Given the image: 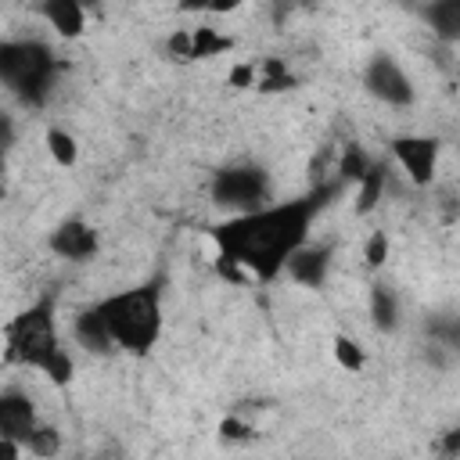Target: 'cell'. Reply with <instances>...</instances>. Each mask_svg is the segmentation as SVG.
<instances>
[{
  "mask_svg": "<svg viewBox=\"0 0 460 460\" xmlns=\"http://www.w3.org/2000/svg\"><path fill=\"white\" fill-rule=\"evenodd\" d=\"M402 305H399V295L392 284H374L370 288V323L381 331V334H392L399 327V316Z\"/></svg>",
  "mask_w": 460,
  "mask_h": 460,
  "instance_id": "cell-15",
  "label": "cell"
},
{
  "mask_svg": "<svg viewBox=\"0 0 460 460\" xmlns=\"http://www.w3.org/2000/svg\"><path fill=\"white\" fill-rule=\"evenodd\" d=\"M438 453H446V456H460V428H449L442 438H438V446H435Z\"/></svg>",
  "mask_w": 460,
  "mask_h": 460,
  "instance_id": "cell-20",
  "label": "cell"
},
{
  "mask_svg": "<svg viewBox=\"0 0 460 460\" xmlns=\"http://www.w3.org/2000/svg\"><path fill=\"white\" fill-rule=\"evenodd\" d=\"M208 198L226 216H244L273 201V176L259 162H230L219 165L208 180Z\"/></svg>",
  "mask_w": 460,
  "mask_h": 460,
  "instance_id": "cell-5",
  "label": "cell"
},
{
  "mask_svg": "<svg viewBox=\"0 0 460 460\" xmlns=\"http://www.w3.org/2000/svg\"><path fill=\"white\" fill-rule=\"evenodd\" d=\"M97 313L104 316V327L115 341L119 352L129 356H147L165 327V313H162V284L147 280L126 291H115L101 302H93Z\"/></svg>",
  "mask_w": 460,
  "mask_h": 460,
  "instance_id": "cell-3",
  "label": "cell"
},
{
  "mask_svg": "<svg viewBox=\"0 0 460 460\" xmlns=\"http://www.w3.org/2000/svg\"><path fill=\"white\" fill-rule=\"evenodd\" d=\"M68 334H72V341H75L86 356H115V352H119L115 341H111V334H108V327H104V316L97 313V305L79 309V313L72 316Z\"/></svg>",
  "mask_w": 460,
  "mask_h": 460,
  "instance_id": "cell-12",
  "label": "cell"
},
{
  "mask_svg": "<svg viewBox=\"0 0 460 460\" xmlns=\"http://www.w3.org/2000/svg\"><path fill=\"white\" fill-rule=\"evenodd\" d=\"M417 14L438 43H446V47L460 43V0H424Z\"/></svg>",
  "mask_w": 460,
  "mask_h": 460,
  "instance_id": "cell-13",
  "label": "cell"
},
{
  "mask_svg": "<svg viewBox=\"0 0 460 460\" xmlns=\"http://www.w3.org/2000/svg\"><path fill=\"white\" fill-rule=\"evenodd\" d=\"M47 244H50V252L58 255V259H65V262H90L97 252H101V237H97V230L86 223V219H61L54 230H50V237H47Z\"/></svg>",
  "mask_w": 460,
  "mask_h": 460,
  "instance_id": "cell-9",
  "label": "cell"
},
{
  "mask_svg": "<svg viewBox=\"0 0 460 460\" xmlns=\"http://www.w3.org/2000/svg\"><path fill=\"white\" fill-rule=\"evenodd\" d=\"M40 14L65 40L86 29V0H40Z\"/></svg>",
  "mask_w": 460,
  "mask_h": 460,
  "instance_id": "cell-14",
  "label": "cell"
},
{
  "mask_svg": "<svg viewBox=\"0 0 460 460\" xmlns=\"http://www.w3.org/2000/svg\"><path fill=\"white\" fill-rule=\"evenodd\" d=\"M385 252H388L385 234H374V237L367 241V262H370V266H381V262H385Z\"/></svg>",
  "mask_w": 460,
  "mask_h": 460,
  "instance_id": "cell-19",
  "label": "cell"
},
{
  "mask_svg": "<svg viewBox=\"0 0 460 460\" xmlns=\"http://www.w3.org/2000/svg\"><path fill=\"white\" fill-rule=\"evenodd\" d=\"M438 155H442L438 137L402 133V137H395V140H392V158L399 162V169L406 172V180H410L413 187H428V183L435 180Z\"/></svg>",
  "mask_w": 460,
  "mask_h": 460,
  "instance_id": "cell-8",
  "label": "cell"
},
{
  "mask_svg": "<svg viewBox=\"0 0 460 460\" xmlns=\"http://www.w3.org/2000/svg\"><path fill=\"white\" fill-rule=\"evenodd\" d=\"M61 61L43 40H4L0 43V83L22 108H43L58 90Z\"/></svg>",
  "mask_w": 460,
  "mask_h": 460,
  "instance_id": "cell-4",
  "label": "cell"
},
{
  "mask_svg": "<svg viewBox=\"0 0 460 460\" xmlns=\"http://www.w3.org/2000/svg\"><path fill=\"white\" fill-rule=\"evenodd\" d=\"M47 147H50L54 162H61V165H72V162H75V155H79L75 140H72L65 129H50V133H47Z\"/></svg>",
  "mask_w": 460,
  "mask_h": 460,
  "instance_id": "cell-16",
  "label": "cell"
},
{
  "mask_svg": "<svg viewBox=\"0 0 460 460\" xmlns=\"http://www.w3.org/2000/svg\"><path fill=\"white\" fill-rule=\"evenodd\" d=\"M420 352L428 367H453L460 359V313L456 309H431L420 320Z\"/></svg>",
  "mask_w": 460,
  "mask_h": 460,
  "instance_id": "cell-7",
  "label": "cell"
},
{
  "mask_svg": "<svg viewBox=\"0 0 460 460\" xmlns=\"http://www.w3.org/2000/svg\"><path fill=\"white\" fill-rule=\"evenodd\" d=\"M334 266V244L331 241H305L284 266V273L302 288H323Z\"/></svg>",
  "mask_w": 460,
  "mask_h": 460,
  "instance_id": "cell-11",
  "label": "cell"
},
{
  "mask_svg": "<svg viewBox=\"0 0 460 460\" xmlns=\"http://www.w3.org/2000/svg\"><path fill=\"white\" fill-rule=\"evenodd\" d=\"M7 359L11 363H22V367H32L40 370L43 377H50L54 385H68L75 367H72V356L68 349L61 345V331H58V305L54 298H40L32 302L29 309H22L7 331Z\"/></svg>",
  "mask_w": 460,
  "mask_h": 460,
  "instance_id": "cell-2",
  "label": "cell"
},
{
  "mask_svg": "<svg viewBox=\"0 0 460 460\" xmlns=\"http://www.w3.org/2000/svg\"><path fill=\"white\" fill-rule=\"evenodd\" d=\"M359 83H363V90H367L377 104L395 108V111H402V108H410V104L417 101V83H413V75H410L406 65L395 61L388 50H374V54L363 61Z\"/></svg>",
  "mask_w": 460,
  "mask_h": 460,
  "instance_id": "cell-6",
  "label": "cell"
},
{
  "mask_svg": "<svg viewBox=\"0 0 460 460\" xmlns=\"http://www.w3.org/2000/svg\"><path fill=\"white\" fill-rule=\"evenodd\" d=\"M180 7L190 14H234L237 7H244V0H183Z\"/></svg>",
  "mask_w": 460,
  "mask_h": 460,
  "instance_id": "cell-17",
  "label": "cell"
},
{
  "mask_svg": "<svg viewBox=\"0 0 460 460\" xmlns=\"http://www.w3.org/2000/svg\"><path fill=\"white\" fill-rule=\"evenodd\" d=\"M40 428V417H36V406L29 399V392H22L18 385H7L0 392V438H11L25 449L29 435Z\"/></svg>",
  "mask_w": 460,
  "mask_h": 460,
  "instance_id": "cell-10",
  "label": "cell"
},
{
  "mask_svg": "<svg viewBox=\"0 0 460 460\" xmlns=\"http://www.w3.org/2000/svg\"><path fill=\"white\" fill-rule=\"evenodd\" d=\"M341 183L345 180L316 183L313 190H305L291 201H270L255 212L230 216L212 234L219 244V259H226L230 266H244L259 280H277L284 273L288 259L309 241L313 223L338 198Z\"/></svg>",
  "mask_w": 460,
  "mask_h": 460,
  "instance_id": "cell-1",
  "label": "cell"
},
{
  "mask_svg": "<svg viewBox=\"0 0 460 460\" xmlns=\"http://www.w3.org/2000/svg\"><path fill=\"white\" fill-rule=\"evenodd\" d=\"M334 356H338V363L345 370H359L363 367V352H359V345L352 338H334Z\"/></svg>",
  "mask_w": 460,
  "mask_h": 460,
  "instance_id": "cell-18",
  "label": "cell"
}]
</instances>
